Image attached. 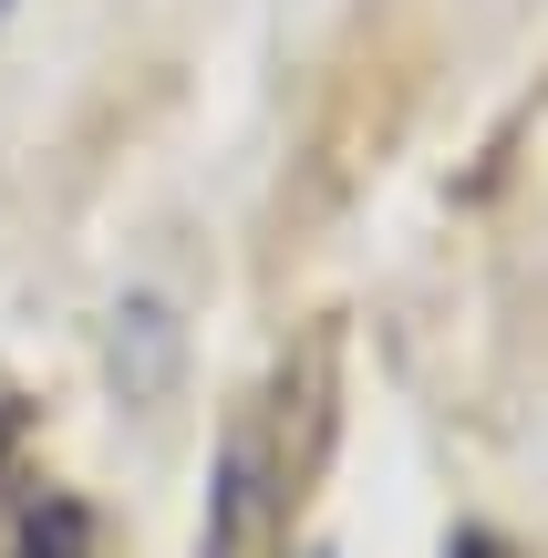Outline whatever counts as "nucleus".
I'll list each match as a JSON object with an SVG mask.
<instances>
[{"mask_svg": "<svg viewBox=\"0 0 548 558\" xmlns=\"http://www.w3.org/2000/svg\"><path fill=\"white\" fill-rule=\"evenodd\" d=\"M0 11H11V0H0Z\"/></svg>", "mask_w": 548, "mask_h": 558, "instance_id": "nucleus-5", "label": "nucleus"}, {"mask_svg": "<svg viewBox=\"0 0 548 558\" xmlns=\"http://www.w3.org/2000/svg\"><path fill=\"white\" fill-rule=\"evenodd\" d=\"M11 445H21V403L0 393V476H11Z\"/></svg>", "mask_w": 548, "mask_h": 558, "instance_id": "nucleus-4", "label": "nucleus"}, {"mask_svg": "<svg viewBox=\"0 0 548 558\" xmlns=\"http://www.w3.org/2000/svg\"><path fill=\"white\" fill-rule=\"evenodd\" d=\"M280 497H290V465L269 456V435L259 424H228L197 558H280Z\"/></svg>", "mask_w": 548, "mask_h": 558, "instance_id": "nucleus-1", "label": "nucleus"}, {"mask_svg": "<svg viewBox=\"0 0 548 558\" xmlns=\"http://www.w3.org/2000/svg\"><path fill=\"white\" fill-rule=\"evenodd\" d=\"M11 558H103V527H94V507L41 497L32 518H21V548H11Z\"/></svg>", "mask_w": 548, "mask_h": 558, "instance_id": "nucleus-3", "label": "nucleus"}, {"mask_svg": "<svg viewBox=\"0 0 548 558\" xmlns=\"http://www.w3.org/2000/svg\"><path fill=\"white\" fill-rule=\"evenodd\" d=\"M114 373L135 403L166 393V373H176V320H166V300H124L114 311Z\"/></svg>", "mask_w": 548, "mask_h": 558, "instance_id": "nucleus-2", "label": "nucleus"}]
</instances>
